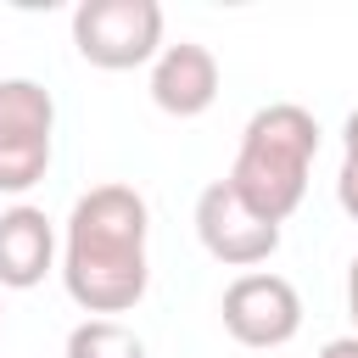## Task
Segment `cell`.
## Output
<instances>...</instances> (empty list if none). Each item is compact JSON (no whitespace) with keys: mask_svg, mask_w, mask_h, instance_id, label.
Listing matches in <instances>:
<instances>
[{"mask_svg":"<svg viewBox=\"0 0 358 358\" xmlns=\"http://www.w3.org/2000/svg\"><path fill=\"white\" fill-rule=\"evenodd\" d=\"M73 45L101 73H129L162 56V6L157 0H84L73 11Z\"/></svg>","mask_w":358,"mask_h":358,"instance_id":"obj_3","label":"cell"},{"mask_svg":"<svg viewBox=\"0 0 358 358\" xmlns=\"http://www.w3.org/2000/svg\"><path fill=\"white\" fill-rule=\"evenodd\" d=\"M151 101L168 117H201L218 101V56L196 39L162 45V56L151 62Z\"/></svg>","mask_w":358,"mask_h":358,"instance_id":"obj_7","label":"cell"},{"mask_svg":"<svg viewBox=\"0 0 358 358\" xmlns=\"http://www.w3.org/2000/svg\"><path fill=\"white\" fill-rule=\"evenodd\" d=\"M313 358H358V336H336V341H324Z\"/></svg>","mask_w":358,"mask_h":358,"instance_id":"obj_11","label":"cell"},{"mask_svg":"<svg viewBox=\"0 0 358 358\" xmlns=\"http://www.w3.org/2000/svg\"><path fill=\"white\" fill-rule=\"evenodd\" d=\"M347 313H352V336H358V257L347 263Z\"/></svg>","mask_w":358,"mask_h":358,"instance_id":"obj_13","label":"cell"},{"mask_svg":"<svg viewBox=\"0 0 358 358\" xmlns=\"http://www.w3.org/2000/svg\"><path fill=\"white\" fill-rule=\"evenodd\" d=\"M151 207L134 185H95L62 229V285L90 319L129 313L151 285Z\"/></svg>","mask_w":358,"mask_h":358,"instance_id":"obj_1","label":"cell"},{"mask_svg":"<svg viewBox=\"0 0 358 358\" xmlns=\"http://www.w3.org/2000/svg\"><path fill=\"white\" fill-rule=\"evenodd\" d=\"M218 313H224V330L241 347H285L302 330V296H296V285L285 274H268V268L235 274L224 285Z\"/></svg>","mask_w":358,"mask_h":358,"instance_id":"obj_6","label":"cell"},{"mask_svg":"<svg viewBox=\"0 0 358 358\" xmlns=\"http://www.w3.org/2000/svg\"><path fill=\"white\" fill-rule=\"evenodd\" d=\"M336 201H341L347 218H358V162H347V157H341V173H336Z\"/></svg>","mask_w":358,"mask_h":358,"instance_id":"obj_10","label":"cell"},{"mask_svg":"<svg viewBox=\"0 0 358 358\" xmlns=\"http://www.w3.org/2000/svg\"><path fill=\"white\" fill-rule=\"evenodd\" d=\"M313 157H319L313 112L296 106V101H268L241 129V145H235V162H229V185L268 224H285L302 207V196H308Z\"/></svg>","mask_w":358,"mask_h":358,"instance_id":"obj_2","label":"cell"},{"mask_svg":"<svg viewBox=\"0 0 358 358\" xmlns=\"http://www.w3.org/2000/svg\"><path fill=\"white\" fill-rule=\"evenodd\" d=\"M56 268V224L45 207L17 201L0 213V285L6 291H34Z\"/></svg>","mask_w":358,"mask_h":358,"instance_id":"obj_8","label":"cell"},{"mask_svg":"<svg viewBox=\"0 0 358 358\" xmlns=\"http://www.w3.org/2000/svg\"><path fill=\"white\" fill-rule=\"evenodd\" d=\"M196 235H201V246H207L213 263L246 268V274L280 252V224H268L229 179H213L196 196Z\"/></svg>","mask_w":358,"mask_h":358,"instance_id":"obj_5","label":"cell"},{"mask_svg":"<svg viewBox=\"0 0 358 358\" xmlns=\"http://www.w3.org/2000/svg\"><path fill=\"white\" fill-rule=\"evenodd\" d=\"M341 157L347 162H358V106L347 112V123H341Z\"/></svg>","mask_w":358,"mask_h":358,"instance_id":"obj_12","label":"cell"},{"mask_svg":"<svg viewBox=\"0 0 358 358\" xmlns=\"http://www.w3.org/2000/svg\"><path fill=\"white\" fill-rule=\"evenodd\" d=\"M67 358H145V341L123 319H78L67 330Z\"/></svg>","mask_w":358,"mask_h":358,"instance_id":"obj_9","label":"cell"},{"mask_svg":"<svg viewBox=\"0 0 358 358\" xmlns=\"http://www.w3.org/2000/svg\"><path fill=\"white\" fill-rule=\"evenodd\" d=\"M56 140V101L39 78H0V196H22L45 179Z\"/></svg>","mask_w":358,"mask_h":358,"instance_id":"obj_4","label":"cell"}]
</instances>
